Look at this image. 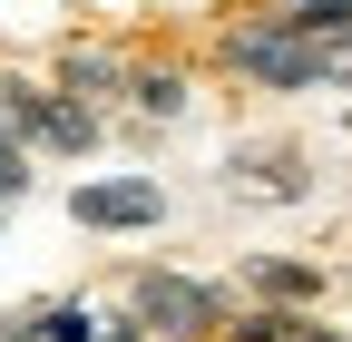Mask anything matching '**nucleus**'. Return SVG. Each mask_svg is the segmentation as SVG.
<instances>
[{
  "mask_svg": "<svg viewBox=\"0 0 352 342\" xmlns=\"http://www.w3.org/2000/svg\"><path fill=\"white\" fill-rule=\"evenodd\" d=\"M0 342H39V304H20V313H0Z\"/></svg>",
  "mask_w": 352,
  "mask_h": 342,
  "instance_id": "9d476101",
  "label": "nucleus"
},
{
  "mask_svg": "<svg viewBox=\"0 0 352 342\" xmlns=\"http://www.w3.org/2000/svg\"><path fill=\"white\" fill-rule=\"evenodd\" d=\"M235 293H245V304H274V313H323V293H333V264L254 244V254H235Z\"/></svg>",
  "mask_w": 352,
  "mask_h": 342,
  "instance_id": "423d86ee",
  "label": "nucleus"
},
{
  "mask_svg": "<svg viewBox=\"0 0 352 342\" xmlns=\"http://www.w3.org/2000/svg\"><path fill=\"white\" fill-rule=\"evenodd\" d=\"M0 225H10V216H0Z\"/></svg>",
  "mask_w": 352,
  "mask_h": 342,
  "instance_id": "f8f14e48",
  "label": "nucleus"
},
{
  "mask_svg": "<svg viewBox=\"0 0 352 342\" xmlns=\"http://www.w3.org/2000/svg\"><path fill=\"white\" fill-rule=\"evenodd\" d=\"M108 342H157V332H147L138 313H118V323H108Z\"/></svg>",
  "mask_w": 352,
  "mask_h": 342,
  "instance_id": "9b49d317",
  "label": "nucleus"
},
{
  "mask_svg": "<svg viewBox=\"0 0 352 342\" xmlns=\"http://www.w3.org/2000/svg\"><path fill=\"white\" fill-rule=\"evenodd\" d=\"M186 117H196V69H186V59L138 49V59H127V108H118V137L157 147L166 127H186Z\"/></svg>",
  "mask_w": 352,
  "mask_h": 342,
  "instance_id": "39448f33",
  "label": "nucleus"
},
{
  "mask_svg": "<svg viewBox=\"0 0 352 342\" xmlns=\"http://www.w3.org/2000/svg\"><path fill=\"white\" fill-rule=\"evenodd\" d=\"M215 186H226L235 205H303L314 196V147H294V137H235L226 166H215Z\"/></svg>",
  "mask_w": 352,
  "mask_h": 342,
  "instance_id": "20e7f679",
  "label": "nucleus"
},
{
  "mask_svg": "<svg viewBox=\"0 0 352 342\" xmlns=\"http://www.w3.org/2000/svg\"><path fill=\"white\" fill-rule=\"evenodd\" d=\"M127 59L138 49H118V39H88V30H69L59 49H50V78L78 98V108H98V117H118L127 108Z\"/></svg>",
  "mask_w": 352,
  "mask_h": 342,
  "instance_id": "0eeeda50",
  "label": "nucleus"
},
{
  "mask_svg": "<svg viewBox=\"0 0 352 342\" xmlns=\"http://www.w3.org/2000/svg\"><path fill=\"white\" fill-rule=\"evenodd\" d=\"M118 313H138L157 342H215V332L245 313V293L215 284V274H186V264H127Z\"/></svg>",
  "mask_w": 352,
  "mask_h": 342,
  "instance_id": "f03ea898",
  "label": "nucleus"
},
{
  "mask_svg": "<svg viewBox=\"0 0 352 342\" xmlns=\"http://www.w3.org/2000/svg\"><path fill=\"white\" fill-rule=\"evenodd\" d=\"M166 216H176V196H166V176H147V166H98V176H78V186H69V225H78V235H98V244L157 235Z\"/></svg>",
  "mask_w": 352,
  "mask_h": 342,
  "instance_id": "7ed1b4c3",
  "label": "nucleus"
},
{
  "mask_svg": "<svg viewBox=\"0 0 352 342\" xmlns=\"http://www.w3.org/2000/svg\"><path fill=\"white\" fill-rule=\"evenodd\" d=\"M206 59L235 78V89H254V98H333V78H323V39H303L274 0L264 10H235L226 30L206 39Z\"/></svg>",
  "mask_w": 352,
  "mask_h": 342,
  "instance_id": "f257e3e1",
  "label": "nucleus"
},
{
  "mask_svg": "<svg viewBox=\"0 0 352 342\" xmlns=\"http://www.w3.org/2000/svg\"><path fill=\"white\" fill-rule=\"evenodd\" d=\"M323 78H333V98H352V30L323 39Z\"/></svg>",
  "mask_w": 352,
  "mask_h": 342,
  "instance_id": "1a4fd4ad",
  "label": "nucleus"
},
{
  "mask_svg": "<svg viewBox=\"0 0 352 342\" xmlns=\"http://www.w3.org/2000/svg\"><path fill=\"white\" fill-rule=\"evenodd\" d=\"M118 304H98V293H50L39 304V342H108Z\"/></svg>",
  "mask_w": 352,
  "mask_h": 342,
  "instance_id": "6e6552de",
  "label": "nucleus"
}]
</instances>
